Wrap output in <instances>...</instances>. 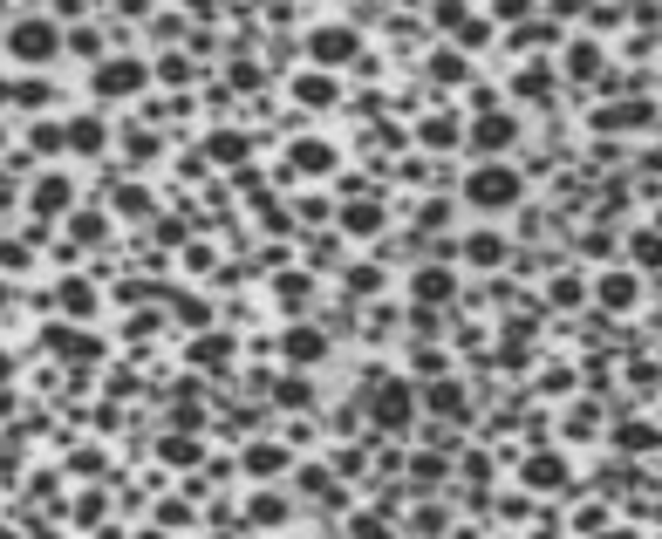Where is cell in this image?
I'll use <instances>...</instances> for the list:
<instances>
[{"label":"cell","mask_w":662,"mask_h":539,"mask_svg":"<svg viewBox=\"0 0 662 539\" xmlns=\"http://www.w3.org/2000/svg\"><path fill=\"white\" fill-rule=\"evenodd\" d=\"M14 48H21V55H41V48H48V28H21Z\"/></svg>","instance_id":"obj_1"}]
</instances>
